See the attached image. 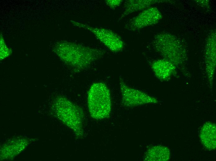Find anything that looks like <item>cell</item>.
<instances>
[{
  "instance_id": "cell-1",
  "label": "cell",
  "mask_w": 216,
  "mask_h": 161,
  "mask_svg": "<svg viewBox=\"0 0 216 161\" xmlns=\"http://www.w3.org/2000/svg\"><path fill=\"white\" fill-rule=\"evenodd\" d=\"M65 43L57 46L56 52L76 71L86 69L104 54V51L100 49L74 43Z\"/></svg>"
},
{
  "instance_id": "cell-2",
  "label": "cell",
  "mask_w": 216,
  "mask_h": 161,
  "mask_svg": "<svg viewBox=\"0 0 216 161\" xmlns=\"http://www.w3.org/2000/svg\"><path fill=\"white\" fill-rule=\"evenodd\" d=\"M88 104L91 116L97 120L110 115L111 101L110 90L104 83L97 82L91 86L88 94Z\"/></svg>"
},
{
  "instance_id": "cell-3",
  "label": "cell",
  "mask_w": 216,
  "mask_h": 161,
  "mask_svg": "<svg viewBox=\"0 0 216 161\" xmlns=\"http://www.w3.org/2000/svg\"><path fill=\"white\" fill-rule=\"evenodd\" d=\"M153 44L155 50L164 59L175 65L180 64L185 58L184 48L180 41L170 34L161 33L157 34Z\"/></svg>"
},
{
  "instance_id": "cell-4",
  "label": "cell",
  "mask_w": 216,
  "mask_h": 161,
  "mask_svg": "<svg viewBox=\"0 0 216 161\" xmlns=\"http://www.w3.org/2000/svg\"><path fill=\"white\" fill-rule=\"evenodd\" d=\"M54 108L59 118L71 128L78 137L83 135L84 116L82 109L78 106L62 97H59L54 104Z\"/></svg>"
},
{
  "instance_id": "cell-5",
  "label": "cell",
  "mask_w": 216,
  "mask_h": 161,
  "mask_svg": "<svg viewBox=\"0 0 216 161\" xmlns=\"http://www.w3.org/2000/svg\"><path fill=\"white\" fill-rule=\"evenodd\" d=\"M77 27L89 31L92 33L101 43L111 51L117 52L122 50L124 43L120 36L111 30L106 28L93 27L87 24L73 21Z\"/></svg>"
},
{
  "instance_id": "cell-6",
  "label": "cell",
  "mask_w": 216,
  "mask_h": 161,
  "mask_svg": "<svg viewBox=\"0 0 216 161\" xmlns=\"http://www.w3.org/2000/svg\"><path fill=\"white\" fill-rule=\"evenodd\" d=\"M123 104L127 107H133L143 104L156 103L157 99L144 92L128 85L122 78L119 80Z\"/></svg>"
},
{
  "instance_id": "cell-7",
  "label": "cell",
  "mask_w": 216,
  "mask_h": 161,
  "mask_svg": "<svg viewBox=\"0 0 216 161\" xmlns=\"http://www.w3.org/2000/svg\"><path fill=\"white\" fill-rule=\"evenodd\" d=\"M162 15L156 7H151L141 11L125 25L130 31L138 30L156 24L162 19Z\"/></svg>"
},
{
  "instance_id": "cell-8",
  "label": "cell",
  "mask_w": 216,
  "mask_h": 161,
  "mask_svg": "<svg viewBox=\"0 0 216 161\" xmlns=\"http://www.w3.org/2000/svg\"><path fill=\"white\" fill-rule=\"evenodd\" d=\"M151 67L155 76L162 81L168 80L174 73L176 69L173 63L165 59L154 61Z\"/></svg>"
},
{
  "instance_id": "cell-9",
  "label": "cell",
  "mask_w": 216,
  "mask_h": 161,
  "mask_svg": "<svg viewBox=\"0 0 216 161\" xmlns=\"http://www.w3.org/2000/svg\"><path fill=\"white\" fill-rule=\"evenodd\" d=\"M157 0H127L124 3L123 13L120 19L135 12L142 11L154 4L164 2Z\"/></svg>"
},
{
  "instance_id": "cell-10",
  "label": "cell",
  "mask_w": 216,
  "mask_h": 161,
  "mask_svg": "<svg viewBox=\"0 0 216 161\" xmlns=\"http://www.w3.org/2000/svg\"><path fill=\"white\" fill-rule=\"evenodd\" d=\"M205 59L207 71L212 78L216 65V33L212 32L209 35L206 45Z\"/></svg>"
},
{
  "instance_id": "cell-11",
  "label": "cell",
  "mask_w": 216,
  "mask_h": 161,
  "mask_svg": "<svg viewBox=\"0 0 216 161\" xmlns=\"http://www.w3.org/2000/svg\"><path fill=\"white\" fill-rule=\"evenodd\" d=\"M200 137L201 141L207 149L212 150L216 148V125L210 122H207L202 127Z\"/></svg>"
},
{
  "instance_id": "cell-12",
  "label": "cell",
  "mask_w": 216,
  "mask_h": 161,
  "mask_svg": "<svg viewBox=\"0 0 216 161\" xmlns=\"http://www.w3.org/2000/svg\"><path fill=\"white\" fill-rule=\"evenodd\" d=\"M170 157L168 148L162 146H156L149 149L144 156L146 161H167Z\"/></svg>"
},
{
  "instance_id": "cell-13",
  "label": "cell",
  "mask_w": 216,
  "mask_h": 161,
  "mask_svg": "<svg viewBox=\"0 0 216 161\" xmlns=\"http://www.w3.org/2000/svg\"><path fill=\"white\" fill-rule=\"evenodd\" d=\"M108 6L112 9H114L119 6L123 2L122 0H107L105 1Z\"/></svg>"
}]
</instances>
